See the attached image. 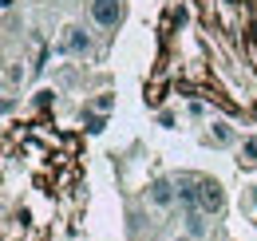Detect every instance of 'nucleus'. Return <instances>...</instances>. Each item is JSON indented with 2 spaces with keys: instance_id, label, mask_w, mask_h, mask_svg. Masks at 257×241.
<instances>
[{
  "instance_id": "1",
  "label": "nucleus",
  "mask_w": 257,
  "mask_h": 241,
  "mask_svg": "<svg viewBox=\"0 0 257 241\" xmlns=\"http://www.w3.org/2000/svg\"><path fill=\"white\" fill-rule=\"evenodd\" d=\"M225 206V198H222V186L214 178H198V210L202 213H218Z\"/></svg>"
},
{
  "instance_id": "2",
  "label": "nucleus",
  "mask_w": 257,
  "mask_h": 241,
  "mask_svg": "<svg viewBox=\"0 0 257 241\" xmlns=\"http://www.w3.org/2000/svg\"><path fill=\"white\" fill-rule=\"evenodd\" d=\"M119 16H123V4L119 0H91V20H95L99 28H115Z\"/></svg>"
},
{
  "instance_id": "3",
  "label": "nucleus",
  "mask_w": 257,
  "mask_h": 241,
  "mask_svg": "<svg viewBox=\"0 0 257 241\" xmlns=\"http://www.w3.org/2000/svg\"><path fill=\"white\" fill-rule=\"evenodd\" d=\"M147 202H151V206H159V210L174 206V202H178V182H166V178L151 182V190H147Z\"/></svg>"
},
{
  "instance_id": "4",
  "label": "nucleus",
  "mask_w": 257,
  "mask_h": 241,
  "mask_svg": "<svg viewBox=\"0 0 257 241\" xmlns=\"http://www.w3.org/2000/svg\"><path fill=\"white\" fill-rule=\"evenodd\" d=\"M60 48L71 52V56H91V36H87L83 28H75V24H71V28L64 32V40H60Z\"/></svg>"
},
{
  "instance_id": "5",
  "label": "nucleus",
  "mask_w": 257,
  "mask_h": 241,
  "mask_svg": "<svg viewBox=\"0 0 257 241\" xmlns=\"http://www.w3.org/2000/svg\"><path fill=\"white\" fill-rule=\"evenodd\" d=\"M206 229H210V221H206V213L202 210H186V237H206Z\"/></svg>"
},
{
  "instance_id": "6",
  "label": "nucleus",
  "mask_w": 257,
  "mask_h": 241,
  "mask_svg": "<svg viewBox=\"0 0 257 241\" xmlns=\"http://www.w3.org/2000/svg\"><path fill=\"white\" fill-rule=\"evenodd\" d=\"M214 139H218V143H233V131H229V123H214Z\"/></svg>"
},
{
  "instance_id": "7",
  "label": "nucleus",
  "mask_w": 257,
  "mask_h": 241,
  "mask_svg": "<svg viewBox=\"0 0 257 241\" xmlns=\"http://www.w3.org/2000/svg\"><path fill=\"white\" fill-rule=\"evenodd\" d=\"M111 103H115L111 95H99V99H95V107H99V111H111Z\"/></svg>"
},
{
  "instance_id": "8",
  "label": "nucleus",
  "mask_w": 257,
  "mask_h": 241,
  "mask_svg": "<svg viewBox=\"0 0 257 241\" xmlns=\"http://www.w3.org/2000/svg\"><path fill=\"white\" fill-rule=\"evenodd\" d=\"M87 131H103V115H91V119H87Z\"/></svg>"
},
{
  "instance_id": "9",
  "label": "nucleus",
  "mask_w": 257,
  "mask_h": 241,
  "mask_svg": "<svg viewBox=\"0 0 257 241\" xmlns=\"http://www.w3.org/2000/svg\"><path fill=\"white\" fill-rule=\"evenodd\" d=\"M174 241H194V237H174Z\"/></svg>"
}]
</instances>
